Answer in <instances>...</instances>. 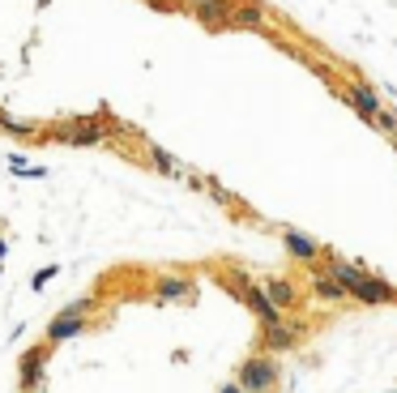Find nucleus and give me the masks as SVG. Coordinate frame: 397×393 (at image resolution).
I'll return each instance as SVG.
<instances>
[{"label": "nucleus", "mask_w": 397, "mask_h": 393, "mask_svg": "<svg viewBox=\"0 0 397 393\" xmlns=\"http://www.w3.org/2000/svg\"><path fill=\"white\" fill-rule=\"evenodd\" d=\"M351 98H355V107H359L364 116H376V94H372L368 86H355V94H351Z\"/></svg>", "instance_id": "1"}, {"label": "nucleus", "mask_w": 397, "mask_h": 393, "mask_svg": "<svg viewBox=\"0 0 397 393\" xmlns=\"http://www.w3.org/2000/svg\"><path fill=\"white\" fill-rule=\"evenodd\" d=\"M235 17H239L244 26H257V21H261V9H252V4H248V9H239Z\"/></svg>", "instance_id": "2"}]
</instances>
